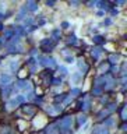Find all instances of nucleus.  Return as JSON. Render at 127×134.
<instances>
[{"label": "nucleus", "instance_id": "f257e3e1", "mask_svg": "<svg viewBox=\"0 0 127 134\" xmlns=\"http://www.w3.org/2000/svg\"><path fill=\"white\" fill-rule=\"evenodd\" d=\"M57 126L59 134H73L74 133V116L70 113H62L60 116L54 120Z\"/></svg>", "mask_w": 127, "mask_h": 134}, {"label": "nucleus", "instance_id": "f03ea898", "mask_svg": "<svg viewBox=\"0 0 127 134\" xmlns=\"http://www.w3.org/2000/svg\"><path fill=\"white\" fill-rule=\"evenodd\" d=\"M38 113H39V109L32 103H25V105L18 108V117H23L25 121L31 120L32 117H35L38 115Z\"/></svg>", "mask_w": 127, "mask_h": 134}, {"label": "nucleus", "instance_id": "7ed1b4c3", "mask_svg": "<svg viewBox=\"0 0 127 134\" xmlns=\"http://www.w3.org/2000/svg\"><path fill=\"white\" fill-rule=\"evenodd\" d=\"M36 48H38V50H39L41 54H43V56H49V54L56 49V45H54L49 38H43V39L39 41V43H38Z\"/></svg>", "mask_w": 127, "mask_h": 134}, {"label": "nucleus", "instance_id": "20e7f679", "mask_svg": "<svg viewBox=\"0 0 127 134\" xmlns=\"http://www.w3.org/2000/svg\"><path fill=\"white\" fill-rule=\"evenodd\" d=\"M13 85H14V88L18 92H24V94L35 88L32 85V82H31V80H29V78H18V77L13 81Z\"/></svg>", "mask_w": 127, "mask_h": 134}, {"label": "nucleus", "instance_id": "39448f33", "mask_svg": "<svg viewBox=\"0 0 127 134\" xmlns=\"http://www.w3.org/2000/svg\"><path fill=\"white\" fill-rule=\"evenodd\" d=\"M45 112H46V115H48L49 117H57L62 115L63 112H64V108L62 106V105H57V103H52L50 102L49 105H45Z\"/></svg>", "mask_w": 127, "mask_h": 134}, {"label": "nucleus", "instance_id": "423d86ee", "mask_svg": "<svg viewBox=\"0 0 127 134\" xmlns=\"http://www.w3.org/2000/svg\"><path fill=\"white\" fill-rule=\"evenodd\" d=\"M105 50L103 48H98V46H91L90 48V57L94 64H98L99 62L103 60V56H105Z\"/></svg>", "mask_w": 127, "mask_h": 134}, {"label": "nucleus", "instance_id": "0eeeda50", "mask_svg": "<svg viewBox=\"0 0 127 134\" xmlns=\"http://www.w3.org/2000/svg\"><path fill=\"white\" fill-rule=\"evenodd\" d=\"M75 63H77V69H78L77 71L82 75V77H85V75L90 73V70H91V64L82 56H80L77 60H75Z\"/></svg>", "mask_w": 127, "mask_h": 134}, {"label": "nucleus", "instance_id": "6e6552de", "mask_svg": "<svg viewBox=\"0 0 127 134\" xmlns=\"http://www.w3.org/2000/svg\"><path fill=\"white\" fill-rule=\"evenodd\" d=\"M13 90H14V85H13V82L8 84V85L0 87V99H2L3 102L8 100V99L11 98V95H13Z\"/></svg>", "mask_w": 127, "mask_h": 134}, {"label": "nucleus", "instance_id": "1a4fd4ad", "mask_svg": "<svg viewBox=\"0 0 127 134\" xmlns=\"http://www.w3.org/2000/svg\"><path fill=\"white\" fill-rule=\"evenodd\" d=\"M88 119H90V116H88V115L77 112V113H75V116H74V130H77L80 127H82L84 124H87Z\"/></svg>", "mask_w": 127, "mask_h": 134}, {"label": "nucleus", "instance_id": "9d476101", "mask_svg": "<svg viewBox=\"0 0 127 134\" xmlns=\"http://www.w3.org/2000/svg\"><path fill=\"white\" fill-rule=\"evenodd\" d=\"M66 46L67 48H80V39L78 36L75 35V32H71V34H67L66 36Z\"/></svg>", "mask_w": 127, "mask_h": 134}, {"label": "nucleus", "instance_id": "9b49d317", "mask_svg": "<svg viewBox=\"0 0 127 134\" xmlns=\"http://www.w3.org/2000/svg\"><path fill=\"white\" fill-rule=\"evenodd\" d=\"M24 66H25V69L28 70L29 74L38 73V63L35 60V57H27L25 62H24Z\"/></svg>", "mask_w": 127, "mask_h": 134}, {"label": "nucleus", "instance_id": "f8f14e48", "mask_svg": "<svg viewBox=\"0 0 127 134\" xmlns=\"http://www.w3.org/2000/svg\"><path fill=\"white\" fill-rule=\"evenodd\" d=\"M109 116H112L111 112H109L106 108H102V109H99V110L95 112L94 120H95V123H102V121L106 119V117H109Z\"/></svg>", "mask_w": 127, "mask_h": 134}, {"label": "nucleus", "instance_id": "ddd939ff", "mask_svg": "<svg viewBox=\"0 0 127 134\" xmlns=\"http://www.w3.org/2000/svg\"><path fill=\"white\" fill-rule=\"evenodd\" d=\"M23 6L27 8V11L29 14H36V13L39 11V3L35 2V0H27Z\"/></svg>", "mask_w": 127, "mask_h": 134}, {"label": "nucleus", "instance_id": "4468645a", "mask_svg": "<svg viewBox=\"0 0 127 134\" xmlns=\"http://www.w3.org/2000/svg\"><path fill=\"white\" fill-rule=\"evenodd\" d=\"M39 134H59L56 123H54V121H52V123H46L43 126V129L41 130Z\"/></svg>", "mask_w": 127, "mask_h": 134}, {"label": "nucleus", "instance_id": "2eb2a0df", "mask_svg": "<svg viewBox=\"0 0 127 134\" xmlns=\"http://www.w3.org/2000/svg\"><path fill=\"white\" fill-rule=\"evenodd\" d=\"M92 42H94V46L105 48V45H106V36L103 34H95V35H92Z\"/></svg>", "mask_w": 127, "mask_h": 134}, {"label": "nucleus", "instance_id": "dca6fc26", "mask_svg": "<svg viewBox=\"0 0 127 134\" xmlns=\"http://www.w3.org/2000/svg\"><path fill=\"white\" fill-rule=\"evenodd\" d=\"M8 67H10V74L11 75L18 74L20 70L23 69V67H21V62L18 60V59H13V60L8 63Z\"/></svg>", "mask_w": 127, "mask_h": 134}, {"label": "nucleus", "instance_id": "f3484780", "mask_svg": "<svg viewBox=\"0 0 127 134\" xmlns=\"http://www.w3.org/2000/svg\"><path fill=\"white\" fill-rule=\"evenodd\" d=\"M14 35H15V34H14V31H13L11 25H6V27H4V29H3V32H2V35H0V38H2V39L7 43V42L10 41Z\"/></svg>", "mask_w": 127, "mask_h": 134}, {"label": "nucleus", "instance_id": "a211bd4d", "mask_svg": "<svg viewBox=\"0 0 127 134\" xmlns=\"http://www.w3.org/2000/svg\"><path fill=\"white\" fill-rule=\"evenodd\" d=\"M28 15H29V13L27 11V8L24 6H21L18 8V11H17V14H15V24H21Z\"/></svg>", "mask_w": 127, "mask_h": 134}, {"label": "nucleus", "instance_id": "6ab92c4d", "mask_svg": "<svg viewBox=\"0 0 127 134\" xmlns=\"http://www.w3.org/2000/svg\"><path fill=\"white\" fill-rule=\"evenodd\" d=\"M91 134H111V130L106 129L101 123H95L91 129Z\"/></svg>", "mask_w": 127, "mask_h": 134}, {"label": "nucleus", "instance_id": "aec40b11", "mask_svg": "<svg viewBox=\"0 0 127 134\" xmlns=\"http://www.w3.org/2000/svg\"><path fill=\"white\" fill-rule=\"evenodd\" d=\"M62 38H63V35H62V31H60L59 28H53L52 32H50V35H49V39L52 41L56 46H57L59 42L62 41Z\"/></svg>", "mask_w": 127, "mask_h": 134}, {"label": "nucleus", "instance_id": "412c9836", "mask_svg": "<svg viewBox=\"0 0 127 134\" xmlns=\"http://www.w3.org/2000/svg\"><path fill=\"white\" fill-rule=\"evenodd\" d=\"M13 81H14V78H13V75L10 73H6V71H2V73H0V87L8 85V84H11Z\"/></svg>", "mask_w": 127, "mask_h": 134}, {"label": "nucleus", "instance_id": "4be33fe9", "mask_svg": "<svg viewBox=\"0 0 127 134\" xmlns=\"http://www.w3.org/2000/svg\"><path fill=\"white\" fill-rule=\"evenodd\" d=\"M63 82H64V80H63L62 77H59V75H53V77L49 80L48 87H50V88H60L63 85Z\"/></svg>", "mask_w": 127, "mask_h": 134}, {"label": "nucleus", "instance_id": "5701e85b", "mask_svg": "<svg viewBox=\"0 0 127 134\" xmlns=\"http://www.w3.org/2000/svg\"><path fill=\"white\" fill-rule=\"evenodd\" d=\"M102 126H105V127L106 129H113V127H116L117 126V119L115 117V115H112V116H109V117H106V119H105L102 123H101Z\"/></svg>", "mask_w": 127, "mask_h": 134}, {"label": "nucleus", "instance_id": "b1692460", "mask_svg": "<svg viewBox=\"0 0 127 134\" xmlns=\"http://www.w3.org/2000/svg\"><path fill=\"white\" fill-rule=\"evenodd\" d=\"M106 63L109 66H119L120 63V54L119 53H111L106 57Z\"/></svg>", "mask_w": 127, "mask_h": 134}, {"label": "nucleus", "instance_id": "393cba45", "mask_svg": "<svg viewBox=\"0 0 127 134\" xmlns=\"http://www.w3.org/2000/svg\"><path fill=\"white\" fill-rule=\"evenodd\" d=\"M116 115L119 116L120 121H126V120H127V115H126V102H124V100L119 105V106H117Z\"/></svg>", "mask_w": 127, "mask_h": 134}, {"label": "nucleus", "instance_id": "a878e982", "mask_svg": "<svg viewBox=\"0 0 127 134\" xmlns=\"http://www.w3.org/2000/svg\"><path fill=\"white\" fill-rule=\"evenodd\" d=\"M111 7H112V3L111 2H106V0H101V2H96V4H95V8L102 10L105 13H108V10Z\"/></svg>", "mask_w": 127, "mask_h": 134}, {"label": "nucleus", "instance_id": "bb28decb", "mask_svg": "<svg viewBox=\"0 0 127 134\" xmlns=\"http://www.w3.org/2000/svg\"><path fill=\"white\" fill-rule=\"evenodd\" d=\"M32 105H35V106L39 109H43V106L46 105V100H45V96L43 95H36L35 96V99L32 100Z\"/></svg>", "mask_w": 127, "mask_h": 134}, {"label": "nucleus", "instance_id": "cd10ccee", "mask_svg": "<svg viewBox=\"0 0 127 134\" xmlns=\"http://www.w3.org/2000/svg\"><path fill=\"white\" fill-rule=\"evenodd\" d=\"M82 92H84L82 88H80V87H73V88H70V91L67 92V94H69L73 99H78L80 96L82 95Z\"/></svg>", "mask_w": 127, "mask_h": 134}, {"label": "nucleus", "instance_id": "c85d7f7f", "mask_svg": "<svg viewBox=\"0 0 127 134\" xmlns=\"http://www.w3.org/2000/svg\"><path fill=\"white\" fill-rule=\"evenodd\" d=\"M109 67L111 66L106 63V60H102V62H99V66L96 67V70H98L99 74H106V73H109Z\"/></svg>", "mask_w": 127, "mask_h": 134}, {"label": "nucleus", "instance_id": "c756f323", "mask_svg": "<svg viewBox=\"0 0 127 134\" xmlns=\"http://www.w3.org/2000/svg\"><path fill=\"white\" fill-rule=\"evenodd\" d=\"M66 96H67V92H59V94H56V95L53 96V100H52V103H57V105H62Z\"/></svg>", "mask_w": 127, "mask_h": 134}, {"label": "nucleus", "instance_id": "7c9ffc66", "mask_svg": "<svg viewBox=\"0 0 127 134\" xmlns=\"http://www.w3.org/2000/svg\"><path fill=\"white\" fill-rule=\"evenodd\" d=\"M35 24V20H34V17L32 15H28L27 18H25L23 23H21V25L24 27V29H28V28H31L32 25Z\"/></svg>", "mask_w": 127, "mask_h": 134}, {"label": "nucleus", "instance_id": "2f4dec72", "mask_svg": "<svg viewBox=\"0 0 127 134\" xmlns=\"http://www.w3.org/2000/svg\"><path fill=\"white\" fill-rule=\"evenodd\" d=\"M113 25V18H111V17H105V18L102 20V23L99 24V27L102 28H109Z\"/></svg>", "mask_w": 127, "mask_h": 134}, {"label": "nucleus", "instance_id": "473e14b6", "mask_svg": "<svg viewBox=\"0 0 127 134\" xmlns=\"http://www.w3.org/2000/svg\"><path fill=\"white\" fill-rule=\"evenodd\" d=\"M82 80H84V77L78 73V71H75V73L71 74V81H73L74 84H81Z\"/></svg>", "mask_w": 127, "mask_h": 134}, {"label": "nucleus", "instance_id": "72a5a7b5", "mask_svg": "<svg viewBox=\"0 0 127 134\" xmlns=\"http://www.w3.org/2000/svg\"><path fill=\"white\" fill-rule=\"evenodd\" d=\"M56 71H59V77H62V78H64L69 75V70H67L66 66H57Z\"/></svg>", "mask_w": 127, "mask_h": 134}, {"label": "nucleus", "instance_id": "f704fd0d", "mask_svg": "<svg viewBox=\"0 0 127 134\" xmlns=\"http://www.w3.org/2000/svg\"><path fill=\"white\" fill-rule=\"evenodd\" d=\"M106 14H109L108 17H111V18H113V17H117V15L120 14V10H119L117 7H113V6H112V7L108 10V13H106Z\"/></svg>", "mask_w": 127, "mask_h": 134}, {"label": "nucleus", "instance_id": "c9c22d12", "mask_svg": "<svg viewBox=\"0 0 127 134\" xmlns=\"http://www.w3.org/2000/svg\"><path fill=\"white\" fill-rule=\"evenodd\" d=\"M11 15H13V11H10V10H8L7 13L0 10V23H4V21H6L8 17H11Z\"/></svg>", "mask_w": 127, "mask_h": 134}, {"label": "nucleus", "instance_id": "e433bc0d", "mask_svg": "<svg viewBox=\"0 0 127 134\" xmlns=\"http://www.w3.org/2000/svg\"><path fill=\"white\" fill-rule=\"evenodd\" d=\"M70 23H69V21H62V23H60V27H59V29H60V31H64V29H69L70 28Z\"/></svg>", "mask_w": 127, "mask_h": 134}, {"label": "nucleus", "instance_id": "4c0bfd02", "mask_svg": "<svg viewBox=\"0 0 127 134\" xmlns=\"http://www.w3.org/2000/svg\"><path fill=\"white\" fill-rule=\"evenodd\" d=\"M116 127L119 129L122 133H127V123L126 121H120V124H117Z\"/></svg>", "mask_w": 127, "mask_h": 134}, {"label": "nucleus", "instance_id": "58836bf2", "mask_svg": "<svg viewBox=\"0 0 127 134\" xmlns=\"http://www.w3.org/2000/svg\"><path fill=\"white\" fill-rule=\"evenodd\" d=\"M126 4H127L126 0H119V2H113V3H112V6L119 8V7H123V6H126Z\"/></svg>", "mask_w": 127, "mask_h": 134}, {"label": "nucleus", "instance_id": "ea45409f", "mask_svg": "<svg viewBox=\"0 0 127 134\" xmlns=\"http://www.w3.org/2000/svg\"><path fill=\"white\" fill-rule=\"evenodd\" d=\"M64 62H66V63H69V64H71V63H74V62H75V57H74V54H70V56H66V57H64Z\"/></svg>", "mask_w": 127, "mask_h": 134}, {"label": "nucleus", "instance_id": "a19ab883", "mask_svg": "<svg viewBox=\"0 0 127 134\" xmlns=\"http://www.w3.org/2000/svg\"><path fill=\"white\" fill-rule=\"evenodd\" d=\"M95 17H98V18H105V17H106V13L102 11V10H96L95 11Z\"/></svg>", "mask_w": 127, "mask_h": 134}, {"label": "nucleus", "instance_id": "79ce46f5", "mask_svg": "<svg viewBox=\"0 0 127 134\" xmlns=\"http://www.w3.org/2000/svg\"><path fill=\"white\" fill-rule=\"evenodd\" d=\"M81 2H75V0H71V2H69V6L70 7H80L81 6Z\"/></svg>", "mask_w": 127, "mask_h": 134}, {"label": "nucleus", "instance_id": "37998d69", "mask_svg": "<svg viewBox=\"0 0 127 134\" xmlns=\"http://www.w3.org/2000/svg\"><path fill=\"white\" fill-rule=\"evenodd\" d=\"M95 4H96V2H95V0H91V2H87V3H84V6H87V7H90V8H95Z\"/></svg>", "mask_w": 127, "mask_h": 134}, {"label": "nucleus", "instance_id": "c03bdc74", "mask_svg": "<svg viewBox=\"0 0 127 134\" xmlns=\"http://www.w3.org/2000/svg\"><path fill=\"white\" fill-rule=\"evenodd\" d=\"M45 6H48V7H54V6H56V2H53V0H46V2H45Z\"/></svg>", "mask_w": 127, "mask_h": 134}, {"label": "nucleus", "instance_id": "a18cd8bd", "mask_svg": "<svg viewBox=\"0 0 127 134\" xmlns=\"http://www.w3.org/2000/svg\"><path fill=\"white\" fill-rule=\"evenodd\" d=\"M4 27H6V25H4V23H0V34L3 32V29H4Z\"/></svg>", "mask_w": 127, "mask_h": 134}, {"label": "nucleus", "instance_id": "49530a36", "mask_svg": "<svg viewBox=\"0 0 127 134\" xmlns=\"http://www.w3.org/2000/svg\"><path fill=\"white\" fill-rule=\"evenodd\" d=\"M120 134H127V133H120Z\"/></svg>", "mask_w": 127, "mask_h": 134}, {"label": "nucleus", "instance_id": "de8ad7c7", "mask_svg": "<svg viewBox=\"0 0 127 134\" xmlns=\"http://www.w3.org/2000/svg\"><path fill=\"white\" fill-rule=\"evenodd\" d=\"M31 134H38V133H31Z\"/></svg>", "mask_w": 127, "mask_h": 134}, {"label": "nucleus", "instance_id": "09e8293b", "mask_svg": "<svg viewBox=\"0 0 127 134\" xmlns=\"http://www.w3.org/2000/svg\"><path fill=\"white\" fill-rule=\"evenodd\" d=\"M0 50H2V45H0Z\"/></svg>", "mask_w": 127, "mask_h": 134}, {"label": "nucleus", "instance_id": "8fccbe9b", "mask_svg": "<svg viewBox=\"0 0 127 134\" xmlns=\"http://www.w3.org/2000/svg\"><path fill=\"white\" fill-rule=\"evenodd\" d=\"M0 64H2V60H0Z\"/></svg>", "mask_w": 127, "mask_h": 134}]
</instances>
